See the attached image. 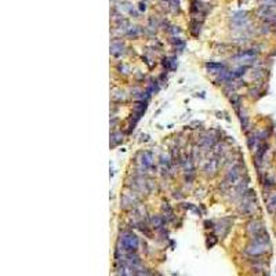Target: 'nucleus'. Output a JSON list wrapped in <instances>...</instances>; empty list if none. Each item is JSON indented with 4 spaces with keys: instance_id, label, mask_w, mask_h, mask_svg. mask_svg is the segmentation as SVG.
Masks as SVG:
<instances>
[{
    "instance_id": "3",
    "label": "nucleus",
    "mask_w": 276,
    "mask_h": 276,
    "mask_svg": "<svg viewBox=\"0 0 276 276\" xmlns=\"http://www.w3.org/2000/svg\"><path fill=\"white\" fill-rule=\"evenodd\" d=\"M247 232L253 236V238L267 233V232H265V228H264V224H262L261 221H257V219H254V221H250V222L247 224Z\"/></svg>"
},
{
    "instance_id": "5",
    "label": "nucleus",
    "mask_w": 276,
    "mask_h": 276,
    "mask_svg": "<svg viewBox=\"0 0 276 276\" xmlns=\"http://www.w3.org/2000/svg\"><path fill=\"white\" fill-rule=\"evenodd\" d=\"M267 208L271 214H275L276 213V192H272V193L268 195L267 198Z\"/></svg>"
},
{
    "instance_id": "4",
    "label": "nucleus",
    "mask_w": 276,
    "mask_h": 276,
    "mask_svg": "<svg viewBox=\"0 0 276 276\" xmlns=\"http://www.w3.org/2000/svg\"><path fill=\"white\" fill-rule=\"evenodd\" d=\"M255 55H257V53L254 50H246V51L239 53L235 59H238V61H251V59L255 58Z\"/></svg>"
},
{
    "instance_id": "8",
    "label": "nucleus",
    "mask_w": 276,
    "mask_h": 276,
    "mask_svg": "<svg viewBox=\"0 0 276 276\" xmlns=\"http://www.w3.org/2000/svg\"><path fill=\"white\" fill-rule=\"evenodd\" d=\"M120 48H123L122 43H113V44L111 46V53L113 55H119V54H122V51H123Z\"/></svg>"
},
{
    "instance_id": "9",
    "label": "nucleus",
    "mask_w": 276,
    "mask_h": 276,
    "mask_svg": "<svg viewBox=\"0 0 276 276\" xmlns=\"http://www.w3.org/2000/svg\"><path fill=\"white\" fill-rule=\"evenodd\" d=\"M152 224H153L156 228H160L163 225V222H162V219L159 217H155V218H152Z\"/></svg>"
},
{
    "instance_id": "1",
    "label": "nucleus",
    "mask_w": 276,
    "mask_h": 276,
    "mask_svg": "<svg viewBox=\"0 0 276 276\" xmlns=\"http://www.w3.org/2000/svg\"><path fill=\"white\" fill-rule=\"evenodd\" d=\"M268 248H269V238L267 233H264V235L253 238L251 243L246 248V253L255 257V255H261V254H264V253H267Z\"/></svg>"
},
{
    "instance_id": "6",
    "label": "nucleus",
    "mask_w": 276,
    "mask_h": 276,
    "mask_svg": "<svg viewBox=\"0 0 276 276\" xmlns=\"http://www.w3.org/2000/svg\"><path fill=\"white\" fill-rule=\"evenodd\" d=\"M206 68L211 73H222L225 66L222 64H219V62H207V64H206Z\"/></svg>"
},
{
    "instance_id": "2",
    "label": "nucleus",
    "mask_w": 276,
    "mask_h": 276,
    "mask_svg": "<svg viewBox=\"0 0 276 276\" xmlns=\"http://www.w3.org/2000/svg\"><path fill=\"white\" fill-rule=\"evenodd\" d=\"M120 244L123 247V250L124 251H135L138 248V238L135 236L134 233H130V232H126V233H123L120 236Z\"/></svg>"
},
{
    "instance_id": "7",
    "label": "nucleus",
    "mask_w": 276,
    "mask_h": 276,
    "mask_svg": "<svg viewBox=\"0 0 276 276\" xmlns=\"http://www.w3.org/2000/svg\"><path fill=\"white\" fill-rule=\"evenodd\" d=\"M141 163H142V166H144L145 168L149 167V166L152 164V153H151V152H144V153H142Z\"/></svg>"
}]
</instances>
